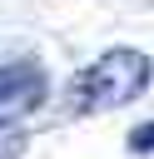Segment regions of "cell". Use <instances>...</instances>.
<instances>
[{
  "mask_svg": "<svg viewBox=\"0 0 154 159\" xmlns=\"http://www.w3.org/2000/svg\"><path fill=\"white\" fill-rule=\"evenodd\" d=\"M149 84V55L139 50H109L99 55L70 89V109L75 114H99V109H119L129 99H139Z\"/></svg>",
  "mask_w": 154,
  "mask_h": 159,
  "instance_id": "6da1fadb",
  "label": "cell"
},
{
  "mask_svg": "<svg viewBox=\"0 0 154 159\" xmlns=\"http://www.w3.org/2000/svg\"><path fill=\"white\" fill-rule=\"evenodd\" d=\"M45 99V65L15 60L0 65V104H40Z\"/></svg>",
  "mask_w": 154,
  "mask_h": 159,
  "instance_id": "7a4b0ae2",
  "label": "cell"
},
{
  "mask_svg": "<svg viewBox=\"0 0 154 159\" xmlns=\"http://www.w3.org/2000/svg\"><path fill=\"white\" fill-rule=\"evenodd\" d=\"M25 144H30L25 124H15V119H0V159H20V154H25Z\"/></svg>",
  "mask_w": 154,
  "mask_h": 159,
  "instance_id": "3957f363",
  "label": "cell"
}]
</instances>
